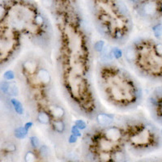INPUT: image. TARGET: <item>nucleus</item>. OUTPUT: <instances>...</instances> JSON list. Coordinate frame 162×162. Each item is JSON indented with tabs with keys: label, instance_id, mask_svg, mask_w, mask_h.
Listing matches in <instances>:
<instances>
[{
	"label": "nucleus",
	"instance_id": "nucleus-11",
	"mask_svg": "<svg viewBox=\"0 0 162 162\" xmlns=\"http://www.w3.org/2000/svg\"><path fill=\"white\" fill-rule=\"evenodd\" d=\"M2 148L4 152H9V153H13L16 151V147L13 143L11 142H6L4 143L2 146Z\"/></svg>",
	"mask_w": 162,
	"mask_h": 162
},
{
	"label": "nucleus",
	"instance_id": "nucleus-5",
	"mask_svg": "<svg viewBox=\"0 0 162 162\" xmlns=\"http://www.w3.org/2000/svg\"><path fill=\"white\" fill-rule=\"evenodd\" d=\"M94 14L98 31L108 41L121 45L130 37L131 13L123 0H94Z\"/></svg>",
	"mask_w": 162,
	"mask_h": 162
},
{
	"label": "nucleus",
	"instance_id": "nucleus-1",
	"mask_svg": "<svg viewBox=\"0 0 162 162\" xmlns=\"http://www.w3.org/2000/svg\"><path fill=\"white\" fill-rule=\"evenodd\" d=\"M58 67L64 92L72 106L94 117L98 106L92 83L91 42L84 21L70 5L58 8Z\"/></svg>",
	"mask_w": 162,
	"mask_h": 162
},
{
	"label": "nucleus",
	"instance_id": "nucleus-9",
	"mask_svg": "<svg viewBox=\"0 0 162 162\" xmlns=\"http://www.w3.org/2000/svg\"><path fill=\"white\" fill-rule=\"evenodd\" d=\"M151 106L154 117L162 124V91L157 92L152 96Z\"/></svg>",
	"mask_w": 162,
	"mask_h": 162
},
{
	"label": "nucleus",
	"instance_id": "nucleus-7",
	"mask_svg": "<svg viewBox=\"0 0 162 162\" xmlns=\"http://www.w3.org/2000/svg\"><path fill=\"white\" fill-rule=\"evenodd\" d=\"M127 57L142 76L162 81V42L152 38L135 41L129 49Z\"/></svg>",
	"mask_w": 162,
	"mask_h": 162
},
{
	"label": "nucleus",
	"instance_id": "nucleus-3",
	"mask_svg": "<svg viewBox=\"0 0 162 162\" xmlns=\"http://www.w3.org/2000/svg\"><path fill=\"white\" fill-rule=\"evenodd\" d=\"M97 80L104 97L113 106L130 109L140 101L142 94L139 84L126 71L117 65H100Z\"/></svg>",
	"mask_w": 162,
	"mask_h": 162
},
{
	"label": "nucleus",
	"instance_id": "nucleus-4",
	"mask_svg": "<svg viewBox=\"0 0 162 162\" xmlns=\"http://www.w3.org/2000/svg\"><path fill=\"white\" fill-rule=\"evenodd\" d=\"M3 22L39 47L46 48L51 42L52 30L49 22L30 3L16 2L7 6V16Z\"/></svg>",
	"mask_w": 162,
	"mask_h": 162
},
{
	"label": "nucleus",
	"instance_id": "nucleus-13",
	"mask_svg": "<svg viewBox=\"0 0 162 162\" xmlns=\"http://www.w3.org/2000/svg\"><path fill=\"white\" fill-rule=\"evenodd\" d=\"M0 162H14L12 157L11 156V153L5 152L4 155H3V157H1L0 159Z\"/></svg>",
	"mask_w": 162,
	"mask_h": 162
},
{
	"label": "nucleus",
	"instance_id": "nucleus-8",
	"mask_svg": "<svg viewBox=\"0 0 162 162\" xmlns=\"http://www.w3.org/2000/svg\"><path fill=\"white\" fill-rule=\"evenodd\" d=\"M126 144L136 150H146L156 147L160 135L156 127L143 120L129 121L122 126Z\"/></svg>",
	"mask_w": 162,
	"mask_h": 162
},
{
	"label": "nucleus",
	"instance_id": "nucleus-10",
	"mask_svg": "<svg viewBox=\"0 0 162 162\" xmlns=\"http://www.w3.org/2000/svg\"><path fill=\"white\" fill-rule=\"evenodd\" d=\"M143 12L145 16L152 17L158 13V5L155 0H148L143 5Z\"/></svg>",
	"mask_w": 162,
	"mask_h": 162
},
{
	"label": "nucleus",
	"instance_id": "nucleus-6",
	"mask_svg": "<svg viewBox=\"0 0 162 162\" xmlns=\"http://www.w3.org/2000/svg\"><path fill=\"white\" fill-rule=\"evenodd\" d=\"M85 143L88 156L95 162H126L123 127L117 125L93 129L88 133Z\"/></svg>",
	"mask_w": 162,
	"mask_h": 162
},
{
	"label": "nucleus",
	"instance_id": "nucleus-2",
	"mask_svg": "<svg viewBox=\"0 0 162 162\" xmlns=\"http://www.w3.org/2000/svg\"><path fill=\"white\" fill-rule=\"evenodd\" d=\"M20 75L36 121L56 134H63L67 126V112L56 95L53 80L41 60L28 58L22 62Z\"/></svg>",
	"mask_w": 162,
	"mask_h": 162
},
{
	"label": "nucleus",
	"instance_id": "nucleus-12",
	"mask_svg": "<svg viewBox=\"0 0 162 162\" xmlns=\"http://www.w3.org/2000/svg\"><path fill=\"white\" fill-rule=\"evenodd\" d=\"M7 16V6L6 4H0V23L3 22Z\"/></svg>",
	"mask_w": 162,
	"mask_h": 162
}]
</instances>
